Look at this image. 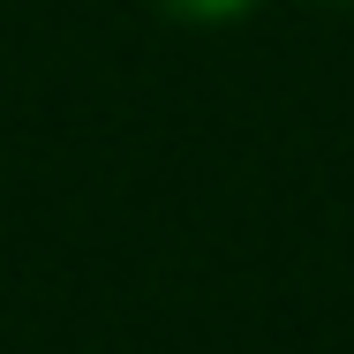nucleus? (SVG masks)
I'll use <instances>...</instances> for the list:
<instances>
[{"instance_id":"nucleus-1","label":"nucleus","mask_w":354,"mask_h":354,"mask_svg":"<svg viewBox=\"0 0 354 354\" xmlns=\"http://www.w3.org/2000/svg\"><path fill=\"white\" fill-rule=\"evenodd\" d=\"M158 15H174V23H234V15H249L257 0H151Z\"/></svg>"},{"instance_id":"nucleus-2","label":"nucleus","mask_w":354,"mask_h":354,"mask_svg":"<svg viewBox=\"0 0 354 354\" xmlns=\"http://www.w3.org/2000/svg\"><path fill=\"white\" fill-rule=\"evenodd\" d=\"M339 8H354V0H339Z\"/></svg>"}]
</instances>
